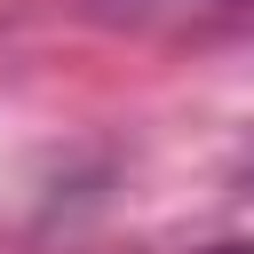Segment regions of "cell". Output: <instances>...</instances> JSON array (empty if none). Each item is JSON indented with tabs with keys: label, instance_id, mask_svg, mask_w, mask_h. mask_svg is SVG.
<instances>
[{
	"label": "cell",
	"instance_id": "cell-1",
	"mask_svg": "<svg viewBox=\"0 0 254 254\" xmlns=\"http://www.w3.org/2000/svg\"><path fill=\"white\" fill-rule=\"evenodd\" d=\"M198 254H254V238H222V246H198Z\"/></svg>",
	"mask_w": 254,
	"mask_h": 254
},
{
	"label": "cell",
	"instance_id": "cell-2",
	"mask_svg": "<svg viewBox=\"0 0 254 254\" xmlns=\"http://www.w3.org/2000/svg\"><path fill=\"white\" fill-rule=\"evenodd\" d=\"M246 183H254V167H246Z\"/></svg>",
	"mask_w": 254,
	"mask_h": 254
}]
</instances>
